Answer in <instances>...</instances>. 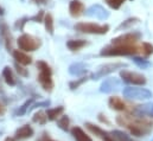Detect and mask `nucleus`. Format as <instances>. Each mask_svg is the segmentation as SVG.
<instances>
[{"label": "nucleus", "instance_id": "obj_1", "mask_svg": "<svg viewBox=\"0 0 153 141\" xmlns=\"http://www.w3.org/2000/svg\"><path fill=\"white\" fill-rule=\"evenodd\" d=\"M140 47L135 44L132 45H109L100 51L101 56H135L140 52Z\"/></svg>", "mask_w": 153, "mask_h": 141}, {"label": "nucleus", "instance_id": "obj_2", "mask_svg": "<svg viewBox=\"0 0 153 141\" xmlns=\"http://www.w3.org/2000/svg\"><path fill=\"white\" fill-rule=\"evenodd\" d=\"M37 68L39 70L38 82L40 83L42 88L45 91H51L53 88V81H52V70L45 63L44 61H38L37 62Z\"/></svg>", "mask_w": 153, "mask_h": 141}, {"label": "nucleus", "instance_id": "obj_3", "mask_svg": "<svg viewBox=\"0 0 153 141\" xmlns=\"http://www.w3.org/2000/svg\"><path fill=\"white\" fill-rule=\"evenodd\" d=\"M74 27L78 32L90 35H106L109 31V25H99L95 23H77Z\"/></svg>", "mask_w": 153, "mask_h": 141}, {"label": "nucleus", "instance_id": "obj_4", "mask_svg": "<svg viewBox=\"0 0 153 141\" xmlns=\"http://www.w3.org/2000/svg\"><path fill=\"white\" fill-rule=\"evenodd\" d=\"M18 46L20 50L23 51H26V52H30V51H36L38 50L42 45V42L39 38H36L33 36L27 35V33H24L18 38Z\"/></svg>", "mask_w": 153, "mask_h": 141}, {"label": "nucleus", "instance_id": "obj_5", "mask_svg": "<svg viewBox=\"0 0 153 141\" xmlns=\"http://www.w3.org/2000/svg\"><path fill=\"white\" fill-rule=\"evenodd\" d=\"M122 94L127 99H133V100H149L152 97V93L149 89L145 88H133V87H127L122 90Z\"/></svg>", "mask_w": 153, "mask_h": 141}, {"label": "nucleus", "instance_id": "obj_6", "mask_svg": "<svg viewBox=\"0 0 153 141\" xmlns=\"http://www.w3.org/2000/svg\"><path fill=\"white\" fill-rule=\"evenodd\" d=\"M126 67H127L126 63H120V62H117V63H107V64H105V65H101V67L99 68V70L96 71V72H94V73L90 76V78L94 79V81H96V79H99V78H101V77H103V76H107V75L114 72V71L117 70V69L126 68Z\"/></svg>", "mask_w": 153, "mask_h": 141}, {"label": "nucleus", "instance_id": "obj_7", "mask_svg": "<svg viewBox=\"0 0 153 141\" xmlns=\"http://www.w3.org/2000/svg\"><path fill=\"white\" fill-rule=\"evenodd\" d=\"M141 38V33L139 31L128 32L125 35H121L116 38L112 39V45H132L135 44Z\"/></svg>", "mask_w": 153, "mask_h": 141}, {"label": "nucleus", "instance_id": "obj_8", "mask_svg": "<svg viewBox=\"0 0 153 141\" xmlns=\"http://www.w3.org/2000/svg\"><path fill=\"white\" fill-rule=\"evenodd\" d=\"M85 16L88 17H93V18H96L99 20H106L109 18L111 13L108 12V10H106L102 5L100 4H94L91 5L90 7H88L85 11H84Z\"/></svg>", "mask_w": 153, "mask_h": 141}, {"label": "nucleus", "instance_id": "obj_9", "mask_svg": "<svg viewBox=\"0 0 153 141\" xmlns=\"http://www.w3.org/2000/svg\"><path fill=\"white\" fill-rule=\"evenodd\" d=\"M120 77L129 84H134V85H144L146 84V78L144 75L138 73V72H133V71L122 70L120 71Z\"/></svg>", "mask_w": 153, "mask_h": 141}, {"label": "nucleus", "instance_id": "obj_10", "mask_svg": "<svg viewBox=\"0 0 153 141\" xmlns=\"http://www.w3.org/2000/svg\"><path fill=\"white\" fill-rule=\"evenodd\" d=\"M120 87H121V81H120L119 78L109 77V78H106V79L101 83L100 91H101V93H105V94H109V93H112V91L119 90Z\"/></svg>", "mask_w": 153, "mask_h": 141}, {"label": "nucleus", "instance_id": "obj_11", "mask_svg": "<svg viewBox=\"0 0 153 141\" xmlns=\"http://www.w3.org/2000/svg\"><path fill=\"white\" fill-rule=\"evenodd\" d=\"M85 8H84V5L81 0H71L70 4H69V13L71 17L77 18L79 16H82L84 13Z\"/></svg>", "mask_w": 153, "mask_h": 141}, {"label": "nucleus", "instance_id": "obj_12", "mask_svg": "<svg viewBox=\"0 0 153 141\" xmlns=\"http://www.w3.org/2000/svg\"><path fill=\"white\" fill-rule=\"evenodd\" d=\"M0 38L5 42L6 49L8 51L12 50V42H11V35L8 31V26L4 22H0Z\"/></svg>", "mask_w": 153, "mask_h": 141}, {"label": "nucleus", "instance_id": "obj_13", "mask_svg": "<svg viewBox=\"0 0 153 141\" xmlns=\"http://www.w3.org/2000/svg\"><path fill=\"white\" fill-rule=\"evenodd\" d=\"M13 58L16 59V62L19 65H29L32 63V58L26 55L25 52L20 51V50H14L13 51Z\"/></svg>", "mask_w": 153, "mask_h": 141}, {"label": "nucleus", "instance_id": "obj_14", "mask_svg": "<svg viewBox=\"0 0 153 141\" xmlns=\"http://www.w3.org/2000/svg\"><path fill=\"white\" fill-rule=\"evenodd\" d=\"M134 113L138 116H151V117H153V103L150 102V103H145V105L135 107Z\"/></svg>", "mask_w": 153, "mask_h": 141}, {"label": "nucleus", "instance_id": "obj_15", "mask_svg": "<svg viewBox=\"0 0 153 141\" xmlns=\"http://www.w3.org/2000/svg\"><path fill=\"white\" fill-rule=\"evenodd\" d=\"M69 73L73 76H82V75L87 73V65L84 63H81V62L73 63L69 67Z\"/></svg>", "mask_w": 153, "mask_h": 141}, {"label": "nucleus", "instance_id": "obj_16", "mask_svg": "<svg viewBox=\"0 0 153 141\" xmlns=\"http://www.w3.org/2000/svg\"><path fill=\"white\" fill-rule=\"evenodd\" d=\"M32 135H33V129L29 125H25V126L20 127L16 132V138L17 139H26V138H31Z\"/></svg>", "mask_w": 153, "mask_h": 141}, {"label": "nucleus", "instance_id": "obj_17", "mask_svg": "<svg viewBox=\"0 0 153 141\" xmlns=\"http://www.w3.org/2000/svg\"><path fill=\"white\" fill-rule=\"evenodd\" d=\"M88 43L83 39H70L67 42V46L70 51H78L81 50L83 46H85Z\"/></svg>", "mask_w": 153, "mask_h": 141}, {"label": "nucleus", "instance_id": "obj_18", "mask_svg": "<svg viewBox=\"0 0 153 141\" xmlns=\"http://www.w3.org/2000/svg\"><path fill=\"white\" fill-rule=\"evenodd\" d=\"M108 103H109V107L112 109H114V110H125L126 109V103L123 102V100H121L117 96L111 97L109 101H108Z\"/></svg>", "mask_w": 153, "mask_h": 141}, {"label": "nucleus", "instance_id": "obj_19", "mask_svg": "<svg viewBox=\"0 0 153 141\" xmlns=\"http://www.w3.org/2000/svg\"><path fill=\"white\" fill-rule=\"evenodd\" d=\"M44 26H45V30L46 32H49L50 35H53V31H55V27H53V18H52V14L51 13H45L44 16Z\"/></svg>", "mask_w": 153, "mask_h": 141}, {"label": "nucleus", "instance_id": "obj_20", "mask_svg": "<svg viewBox=\"0 0 153 141\" xmlns=\"http://www.w3.org/2000/svg\"><path fill=\"white\" fill-rule=\"evenodd\" d=\"M2 77H4L5 82H6L8 85H11V87L16 85V78H14V76H13L12 70H11L8 67H5V68H4V70H2Z\"/></svg>", "mask_w": 153, "mask_h": 141}, {"label": "nucleus", "instance_id": "obj_21", "mask_svg": "<svg viewBox=\"0 0 153 141\" xmlns=\"http://www.w3.org/2000/svg\"><path fill=\"white\" fill-rule=\"evenodd\" d=\"M140 22V19L139 18H137V17H132V18H128L127 20H125L123 23H121L117 27H116V31H121V30H127V29H129L131 26H133V25H135V24H138Z\"/></svg>", "mask_w": 153, "mask_h": 141}, {"label": "nucleus", "instance_id": "obj_22", "mask_svg": "<svg viewBox=\"0 0 153 141\" xmlns=\"http://www.w3.org/2000/svg\"><path fill=\"white\" fill-rule=\"evenodd\" d=\"M71 133L74 135V138L76 139V141H91V139L79 128V127H74L71 129Z\"/></svg>", "mask_w": 153, "mask_h": 141}, {"label": "nucleus", "instance_id": "obj_23", "mask_svg": "<svg viewBox=\"0 0 153 141\" xmlns=\"http://www.w3.org/2000/svg\"><path fill=\"white\" fill-rule=\"evenodd\" d=\"M63 111H64V108H63V107L52 108V109H49V110L46 111V116H48L49 120H56Z\"/></svg>", "mask_w": 153, "mask_h": 141}, {"label": "nucleus", "instance_id": "obj_24", "mask_svg": "<svg viewBox=\"0 0 153 141\" xmlns=\"http://www.w3.org/2000/svg\"><path fill=\"white\" fill-rule=\"evenodd\" d=\"M112 138L114 139V141H133V139L129 135H127L126 133L120 132V131H113Z\"/></svg>", "mask_w": 153, "mask_h": 141}, {"label": "nucleus", "instance_id": "obj_25", "mask_svg": "<svg viewBox=\"0 0 153 141\" xmlns=\"http://www.w3.org/2000/svg\"><path fill=\"white\" fill-rule=\"evenodd\" d=\"M133 62L139 67V68H141V69H147L149 67H151V63L147 61V59H145V58H141V57H138V56H133Z\"/></svg>", "mask_w": 153, "mask_h": 141}, {"label": "nucleus", "instance_id": "obj_26", "mask_svg": "<svg viewBox=\"0 0 153 141\" xmlns=\"http://www.w3.org/2000/svg\"><path fill=\"white\" fill-rule=\"evenodd\" d=\"M141 51H143V53L146 56V57H149V56H151L153 53V45L152 44H150V43H143V45H141Z\"/></svg>", "mask_w": 153, "mask_h": 141}, {"label": "nucleus", "instance_id": "obj_27", "mask_svg": "<svg viewBox=\"0 0 153 141\" xmlns=\"http://www.w3.org/2000/svg\"><path fill=\"white\" fill-rule=\"evenodd\" d=\"M87 79H88V77H82V78H77L76 81H73V82H70L69 83V87H70V89L71 90H74V89H77L78 87H81L84 82H87Z\"/></svg>", "mask_w": 153, "mask_h": 141}, {"label": "nucleus", "instance_id": "obj_28", "mask_svg": "<svg viewBox=\"0 0 153 141\" xmlns=\"http://www.w3.org/2000/svg\"><path fill=\"white\" fill-rule=\"evenodd\" d=\"M46 119H48V116H45V114L43 111H38L33 116V122H38L40 125H44L45 121H46Z\"/></svg>", "mask_w": 153, "mask_h": 141}, {"label": "nucleus", "instance_id": "obj_29", "mask_svg": "<svg viewBox=\"0 0 153 141\" xmlns=\"http://www.w3.org/2000/svg\"><path fill=\"white\" fill-rule=\"evenodd\" d=\"M125 1L126 0H106V2L108 4V6H111L114 10H119Z\"/></svg>", "mask_w": 153, "mask_h": 141}, {"label": "nucleus", "instance_id": "obj_30", "mask_svg": "<svg viewBox=\"0 0 153 141\" xmlns=\"http://www.w3.org/2000/svg\"><path fill=\"white\" fill-rule=\"evenodd\" d=\"M58 126L63 129V131H68V126H69V119L68 116H63L58 120Z\"/></svg>", "mask_w": 153, "mask_h": 141}, {"label": "nucleus", "instance_id": "obj_31", "mask_svg": "<svg viewBox=\"0 0 153 141\" xmlns=\"http://www.w3.org/2000/svg\"><path fill=\"white\" fill-rule=\"evenodd\" d=\"M44 16H45L44 11H39V13H37L36 16L30 17V18H26V20H33V22H36V23H42V22L44 20Z\"/></svg>", "mask_w": 153, "mask_h": 141}, {"label": "nucleus", "instance_id": "obj_32", "mask_svg": "<svg viewBox=\"0 0 153 141\" xmlns=\"http://www.w3.org/2000/svg\"><path fill=\"white\" fill-rule=\"evenodd\" d=\"M32 102H33V100H32V99H30L29 101H26V102H25L23 106L20 107V109L17 111V114H18V115H23V114H25V111H26L27 107H30V105H31Z\"/></svg>", "mask_w": 153, "mask_h": 141}, {"label": "nucleus", "instance_id": "obj_33", "mask_svg": "<svg viewBox=\"0 0 153 141\" xmlns=\"http://www.w3.org/2000/svg\"><path fill=\"white\" fill-rule=\"evenodd\" d=\"M16 68H17V71H18V73L20 75V76H23V77H26V76H29V72L26 69H24L22 65H19L18 63H16Z\"/></svg>", "mask_w": 153, "mask_h": 141}, {"label": "nucleus", "instance_id": "obj_34", "mask_svg": "<svg viewBox=\"0 0 153 141\" xmlns=\"http://www.w3.org/2000/svg\"><path fill=\"white\" fill-rule=\"evenodd\" d=\"M4 113H5V106H4V105L0 102V115H2Z\"/></svg>", "mask_w": 153, "mask_h": 141}, {"label": "nucleus", "instance_id": "obj_35", "mask_svg": "<svg viewBox=\"0 0 153 141\" xmlns=\"http://www.w3.org/2000/svg\"><path fill=\"white\" fill-rule=\"evenodd\" d=\"M38 141H53V140H51V139H49V138H46V137H43V138L39 139Z\"/></svg>", "mask_w": 153, "mask_h": 141}, {"label": "nucleus", "instance_id": "obj_36", "mask_svg": "<svg viewBox=\"0 0 153 141\" xmlns=\"http://www.w3.org/2000/svg\"><path fill=\"white\" fill-rule=\"evenodd\" d=\"M33 1H36L37 4H45V0H33Z\"/></svg>", "mask_w": 153, "mask_h": 141}, {"label": "nucleus", "instance_id": "obj_37", "mask_svg": "<svg viewBox=\"0 0 153 141\" xmlns=\"http://www.w3.org/2000/svg\"><path fill=\"white\" fill-rule=\"evenodd\" d=\"M2 14H4V8L0 6V16H2Z\"/></svg>", "mask_w": 153, "mask_h": 141}, {"label": "nucleus", "instance_id": "obj_38", "mask_svg": "<svg viewBox=\"0 0 153 141\" xmlns=\"http://www.w3.org/2000/svg\"><path fill=\"white\" fill-rule=\"evenodd\" d=\"M151 141H153V139H152V140H151Z\"/></svg>", "mask_w": 153, "mask_h": 141}, {"label": "nucleus", "instance_id": "obj_39", "mask_svg": "<svg viewBox=\"0 0 153 141\" xmlns=\"http://www.w3.org/2000/svg\"><path fill=\"white\" fill-rule=\"evenodd\" d=\"M132 1H133V0H132Z\"/></svg>", "mask_w": 153, "mask_h": 141}]
</instances>
